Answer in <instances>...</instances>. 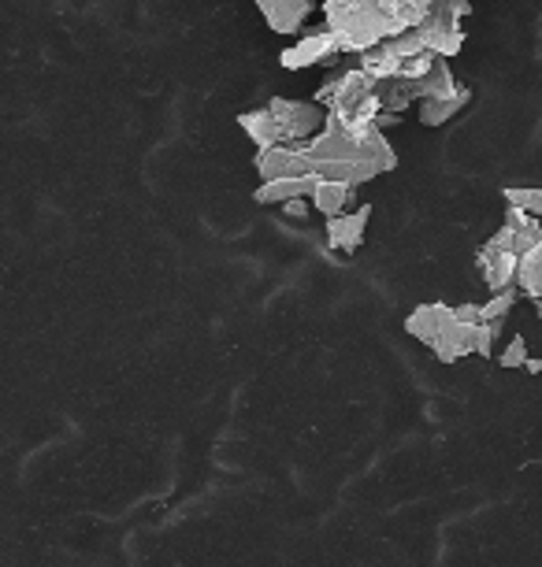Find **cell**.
Returning a JSON list of instances; mask_svg holds the SVG:
<instances>
[{
	"instance_id": "7",
	"label": "cell",
	"mask_w": 542,
	"mask_h": 567,
	"mask_svg": "<svg viewBox=\"0 0 542 567\" xmlns=\"http://www.w3.org/2000/svg\"><path fill=\"white\" fill-rule=\"evenodd\" d=\"M472 101V90L469 85H461L453 79L450 71V60H439L428 74V85H423V97H420V123L434 131V126H446L450 120H457L464 109H469Z\"/></svg>"
},
{
	"instance_id": "15",
	"label": "cell",
	"mask_w": 542,
	"mask_h": 567,
	"mask_svg": "<svg viewBox=\"0 0 542 567\" xmlns=\"http://www.w3.org/2000/svg\"><path fill=\"white\" fill-rule=\"evenodd\" d=\"M517 290H520V297L542 301V238L531 245L524 256H520V264H517Z\"/></svg>"
},
{
	"instance_id": "16",
	"label": "cell",
	"mask_w": 542,
	"mask_h": 567,
	"mask_svg": "<svg viewBox=\"0 0 542 567\" xmlns=\"http://www.w3.org/2000/svg\"><path fill=\"white\" fill-rule=\"evenodd\" d=\"M502 197H505V205L524 208V212H531V216L542 219V189H535V186H509V189H502Z\"/></svg>"
},
{
	"instance_id": "1",
	"label": "cell",
	"mask_w": 542,
	"mask_h": 567,
	"mask_svg": "<svg viewBox=\"0 0 542 567\" xmlns=\"http://www.w3.org/2000/svg\"><path fill=\"white\" fill-rule=\"evenodd\" d=\"M257 175L264 178H290L313 175L316 182H346V186H365V182L387 175L398 167V153L390 137L371 123H346L327 115L324 126L308 142L297 145H272L257 148Z\"/></svg>"
},
{
	"instance_id": "3",
	"label": "cell",
	"mask_w": 542,
	"mask_h": 567,
	"mask_svg": "<svg viewBox=\"0 0 542 567\" xmlns=\"http://www.w3.org/2000/svg\"><path fill=\"white\" fill-rule=\"evenodd\" d=\"M542 238V219L524 208L505 205V223L475 249V271L491 293L517 290V264Z\"/></svg>"
},
{
	"instance_id": "4",
	"label": "cell",
	"mask_w": 542,
	"mask_h": 567,
	"mask_svg": "<svg viewBox=\"0 0 542 567\" xmlns=\"http://www.w3.org/2000/svg\"><path fill=\"white\" fill-rule=\"evenodd\" d=\"M327 112L316 101H286V97H272L268 104L253 112L238 115V126L246 131V137L257 148H272V145H297L308 142L316 131L324 126Z\"/></svg>"
},
{
	"instance_id": "6",
	"label": "cell",
	"mask_w": 542,
	"mask_h": 567,
	"mask_svg": "<svg viewBox=\"0 0 542 567\" xmlns=\"http://www.w3.org/2000/svg\"><path fill=\"white\" fill-rule=\"evenodd\" d=\"M472 12V0H431L428 12L412 30L420 34L423 49L442 60H453L464 49V19Z\"/></svg>"
},
{
	"instance_id": "10",
	"label": "cell",
	"mask_w": 542,
	"mask_h": 567,
	"mask_svg": "<svg viewBox=\"0 0 542 567\" xmlns=\"http://www.w3.org/2000/svg\"><path fill=\"white\" fill-rule=\"evenodd\" d=\"M253 4H257V12L264 23H268L272 34H283V38L301 34V27L308 23V16H313V0H253Z\"/></svg>"
},
{
	"instance_id": "13",
	"label": "cell",
	"mask_w": 542,
	"mask_h": 567,
	"mask_svg": "<svg viewBox=\"0 0 542 567\" xmlns=\"http://www.w3.org/2000/svg\"><path fill=\"white\" fill-rule=\"evenodd\" d=\"M446 308H450V305H442V301L417 305V308H412V312L406 316V334H409V338H417L420 346H428V349H431V341H434V334H439V327H442V319H446Z\"/></svg>"
},
{
	"instance_id": "18",
	"label": "cell",
	"mask_w": 542,
	"mask_h": 567,
	"mask_svg": "<svg viewBox=\"0 0 542 567\" xmlns=\"http://www.w3.org/2000/svg\"><path fill=\"white\" fill-rule=\"evenodd\" d=\"M279 208L290 219H308V208H313V200H308V197H294V200H286V205H279Z\"/></svg>"
},
{
	"instance_id": "5",
	"label": "cell",
	"mask_w": 542,
	"mask_h": 567,
	"mask_svg": "<svg viewBox=\"0 0 542 567\" xmlns=\"http://www.w3.org/2000/svg\"><path fill=\"white\" fill-rule=\"evenodd\" d=\"M316 104H320L327 115H335V120L371 123V126H379V131H387L390 123L401 120V115L382 112L379 82L371 79L365 68H349V71L331 74V79L316 90Z\"/></svg>"
},
{
	"instance_id": "12",
	"label": "cell",
	"mask_w": 542,
	"mask_h": 567,
	"mask_svg": "<svg viewBox=\"0 0 542 567\" xmlns=\"http://www.w3.org/2000/svg\"><path fill=\"white\" fill-rule=\"evenodd\" d=\"M316 178L313 175H290V178H264L260 189H253L257 205H286L294 197H313Z\"/></svg>"
},
{
	"instance_id": "11",
	"label": "cell",
	"mask_w": 542,
	"mask_h": 567,
	"mask_svg": "<svg viewBox=\"0 0 542 567\" xmlns=\"http://www.w3.org/2000/svg\"><path fill=\"white\" fill-rule=\"evenodd\" d=\"M371 212H376L371 205H360L357 212H342V216L327 219V241H331V249H338V252H357L360 241H365V230H368Z\"/></svg>"
},
{
	"instance_id": "17",
	"label": "cell",
	"mask_w": 542,
	"mask_h": 567,
	"mask_svg": "<svg viewBox=\"0 0 542 567\" xmlns=\"http://www.w3.org/2000/svg\"><path fill=\"white\" fill-rule=\"evenodd\" d=\"M528 341L524 338H509V346L502 349V368H517L524 371L528 368Z\"/></svg>"
},
{
	"instance_id": "2",
	"label": "cell",
	"mask_w": 542,
	"mask_h": 567,
	"mask_svg": "<svg viewBox=\"0 0 542 567\" xmlns=\"http://www.w3.org/2000/svg\"><path fill=\"white\" fill-rule=\"evenodd\" d=\"M431 0H324V27L338 38V49L360 56L379 41L417 27Z\"/></svg>"
},
{
	"instance_id": "14",
	"label": "cell",
	"mask_w": 542,
	"mask_h": 567,
	"mask_svg": "<svg viewBox=\"0 0 542 567\" xmlns=\"http://www.w3.org/2000/svg\"><path fill=\"white\" fill-rule=\"evenodd\" d=\"M354 194H357V186H346V182H316V189H313V208L320 212L324 219H331V216H342V212L354 205Z\"/></svg>"
},
{
	"instance_id": "9",
	"label": "cell",
	"mask_w": 542,
	"mask_h": 567,
	"mask_svg": "<svg viewBox=\"0 0 542 567\" xmlns=\"http://www.w3.org/2000/svg\"><path fill=\"white\" fill-rule=\"evenodd\" d=\"M335 56H342V49H338V38L324 27V30H313V34L297 38L294 45H286L279 52V63L286 71H305V68L331 63Z\"/></svg>"
},
{
	"instance_id": "8",
	"label": "cell",
	"mask_w": 542,
	"mask_h": 567,
	"mask_svg": "<svg viewBox=\"0 0 542 567\" xmlns=\"http://www.w3.org/2000/svg\"><path fill=\"white\" fill-rule=\"evenodd\" d=\"M420 52H428V49H423L417 30L409 27V30H401V34L371 45L368 52H360V68H365L376 82H387V79H398L401 68H406L412 56H420Z\"/></svg>"
}]
</instances>
